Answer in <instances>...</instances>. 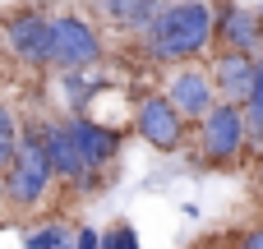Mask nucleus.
I'll use <instances>...</instances> for the list:
<instances>
[{
  "label": "nucleus",
  "instance_id": "nucleus-1",
  "mask_svg": "<svg viewBox=\"0 0 263 249\" xmlns=\"http://www.w3.org/2000/svg\"><path fill=\"white\" fill-rule=\"evenodd\" d=\"M217 37V9L203 0H171L166 14L143 32L148 55L157 60H194L213 46Z\"/></svg>",
  "mask_w": 263,
  "mask_h": 249
},
{
  "label": "nucleus",
  "instance_id": "nucleus-2",
  "mask_svg": "<svg viewBox=\"0 0 263 249\" xmlns=\"http://www.w3.org/2000/svg\"><path fill=\"white\" fill-rule=\"evenodd\" d=\"M51 185H55V166H51V157H46V143H42L37 125L28 120L23 148H18L14 166L5 171V203H9L14 213H32V208L46 203Z\"/></svg>",
  "mask_w": 263,
  "mask_h": 249
},
{
  "label": "nucleus",
  "instance_id": "nucleus-3",
  "mask_svg": "<svg viewBox=\"0 0 263 249\" xmlns=\"http://www.w3.org/2000/svg\"><path fill=\"white\" fill-rule=\"evenodd\" d=\"M199 162L203 166H236L240 152H250V120L240 102H217L203 120H199Z\"/></svg>",
  "mask_w": 263,
  "mask_h": 249
},
{
  "label": "nucleus",
  "instance_id": "nucleus-4",
  "mask_svg": "<svg viewBox=\"0 0 263 249\" xmlns=\"http://www.w3.org/2000/svg\"><path fill=\"white\" fill-rule=\"evenodd\" d=\"M134 134L153 152H180L190 143V120L180 116V106L166 92H143L134 102Z\"/></svg>",
  "mask_w": 263,
  "mask_h": 249
},
{
  "label": "nucleus",
  "instance_id": "nucleus-5",
  "mask_svg": "<svg viewBox=\"0 0 263 249\" xmlns=\"http://www.w3.org/2000/svg\"><path fill=\"white\" fill-rule=\"evenodd\" d=\"M102 55H106V42H102V32L88 18H79V14H60L55 18V60H51V69H60V74L97 69Z\"/></svg>",
  "mask_w": 263,
  "mask_h": 249
},
{
  "label": "nucleus",
  "instance_id": "nucleus-6",
  "mask_svg": "<svg viewBox=\"0 0 263 249\" xmlns=\"http://www.w3.org/2000/svg\"><path fill=\"white\" fill-rule=\"evenodd\" d=\"M5 42L23 65H51L55 60V18L37 14V9H18L5 18Z\"/></svg>",
  "mask_w": 263,
  "mask_h": 249
},
{
  "label": "nucleus",
  "instance_id": "nucleus-7",
  "mask_svg": "<svg viewBox=\"0 0 263 249\" xmlns=\"http://www.w3.org/2000/svg\"><path fill=\"white\" fill-rule=\"evenodd\" d=\"M37 134H42V143H46V157H51V166H55V180L74 189L92 166H88V157H83V148H79V139H74V129H69V116H65V120H37Z\"/></svg>",
  "mask_w": 263,
  "mask_h": 249
},
{
  "label": "nucleus",
  "instance_id": "nucleus-8",
  "mask_svg": "<svg viewBox=\"0 0 263 249\" xmlns=\"http://www.w3.org/2000/svg\"><path fill=\"white\" fill-rule=\"evenodd\" d=\"M166 97L180 106V116H185L190 125H199V120L217 106V83H213L208 69H176L171 83H166Z\"/></svg>",
  "mask_w": 263,
  "mask_h": 249
},
{
  "label": "nucleus",
  "instance_id": "nucleus-9",
  "mask_svg": "<svg viewBox=\"0 0 263 249\" xmlns=\"http://www.w3.org/2000/svg\"><path fill=\"white\" fill-rule=\"evenodd\" d=\"M208 74H213L222 102H240L245 106V97H250V88L259 79V55H250V51H217Z\"/></svg>",
  "mask_w": 263,
  "mask_h": 249
},
{
  "label": "nucleus",
  "instance_id": "nucleus-10",
  "mask_svg": "<svg viewBox=\"0 0 263 249\" xmlns=\"http://www.w3.org/2000/svg\"><path fill=\"white\" fill-rule=\"evenodd\" d=\"M69 129H74V139H79V148H83L92 171H106L120 157V148H125V134L102 125V120H92V116H69Z\"/></svg>",
  "mask_w": 263,
  "mask_h": 249
},
{
  "label": "nucleus",
  "instance_id": "nucleus-11",
  "mask_svg": "<svg viewBox=\"0 0 263 249\" xmlns=\"http://www.w3.org/2000/svg\"><path fill=\"white\" fill-rule=\"evenodd\" d=\"M217 42H222V51H250V55H259L263 28L254 18V9H245V5H217Z\"/></svg>",
  "mask_w": 263,
  "mask_h": 249
},
{
  "label": "nucleus",
  "instance_id": "nucleus-12",
  "mask_svg": "<svg viewBox=\"0 0 263 249\" xmlns=\"http://www.w3.org/2000/svg\"><path fill=\"white\" fill-rule=\"evenodd\" d=\"M166 5H171V0H97V9H102L116 28L134 32V37H143V32L166 14Z\"/></svg>",
  "mask_w": 263,
  "mask_h": 249
},
{
  "label": "nucleus",
  "instance_id": "nucleus-13",
  "mask_svg": "<svg viewBox=\"0 0 263 249\" xmlns=\"http://www.w3.org/2000/svg\"><path fill=\"white\" fill-rule=\"evenodd\" d=\"M102 88H106V79H97L92 69H74V74H60V97H65L69 116H83Z\"/></svg>",
  "mask_w": 263,
  "mask_h": 249
},
{
  "label": "nucleus",
  "instance_id": "nucleus-14",
  "mask_svg": "<svg viewBox=\"0 0 263 249\" xmlns=\"http://www.w3.org/2000/svg\"><path fill=\"white\" fill-rule=\"evenodd\" d=\"M79 245V226L69 222H42L32 231H23V249H74Z\"/></svg>",
  "mask_w": 263,
  "mask_h": 249
},
{
  "label": "nucleus",
  "instance_id": "nucleus-15",
  "mask_svg": "<svg viewBox=\"0 0 263 249\" xmlns=\"http://www.w3.org/2000/svg\"><path fill=\"white\" fill-rule=\"evenodd\" d=\"M245 120H250V152L263 157V55H259V79L245 97Z\"/></svg>",
  "mask_w": 263,
  "mask_h": 249
},
{
  "label": "nucleus",
  "instance_id": "nucleus-16",
  "mask_svg": "<svg viewBox=\"0 0 263 249\" xmlns=\"http://www.w3.org/2000/svg\"><path fill=\"white\" fill-rule=\"evenodd\" d=\"M18 148H23V129H18L14 111H9V106L0 102V171H9V166H14Z\"/></svg>",
  "mask_w": 263,
  "mask_h": 249
},
{
  "label": "nucleus",
  "instance_id": "nucleus-17",
  "mask_svg": "<svg viewBox=\"0 0 263 249\" xmlns=\"http://www.w3.org/2000/svg\"><path fill=\"white\" fill-rule=\"evenodd\" d=\"M102 249H143V236L129 217H116L102 226Z\"/></svg>",
  "mask_w": 263,
  "mask_h": 249
},
{
  "label": "nucleus",
  "instance_id": "nucleus-18",
  "mask_svg": "<svg viewBox=\"0 0 263 249\" xmlns=\"http://www.w3.org/2000/svg\"><path fill=\"white\" fill-rule=\"evenodd\" d=\"M236 249H263V226H250L236 236Z\"/></svg>",
  "mask_w": 263,
  "mask_h": 249
},
{
  "label": "nucleus",
  "instance_id": "nucleus-19",
  "mask_svg": "<svg viewBox=\"0 0 263 249\" xmlns=\"http://www.w3.org/2000/svg\"><path fill=\"white\" fill-rule=\"evenodd\" d=\"M74 249H102V231L97 226H79V245Z\"/></svg>",
  "mask_w": 263,
  "mask_h": 249
},
{
  "label": "nucleus",
  "instance_id": "nucleus-20",
  "mask_svg": "<svg viewBox=\"0 0 263 249\" xmlns=\"http://www.w3.org/2000/svg\"><path fill=\"white\" fill-rule=\"evenodd\" d=\"M254 18H259V28H263V0H259V5H254Z\"/></svg>",
  "mask_w": 263,
  "mask_h": 249
},
{
  "label": "nucleus",
  "instance_id": "nucleus-21",
  "mask_svg": "<svg viewBox=\"0 0 263 249\" xmlns=\"http://www.w3.org/2000/svg\"><path fill=\"white\" fill-rule=\"evenodd\" d=\"M0 203H5V171H0Z\"/></svg>",
  "mask_w": 263,
  "mask_h": 249
},
{
  "label": "nucleus",
  "instance_id": "nucleus-22",
  "mask_svg": "<svg viewBox=\"0 0 263 249\" xmlns=\"http://www.w3.org/2000/svg\"><path fill=\"white\" fill-rule=\"evenodd\" d=\"M259 180H263V157H259Z\"/></svg>",
  "mask_w": 263,
  "mask_h": 249
}]
</instances>
